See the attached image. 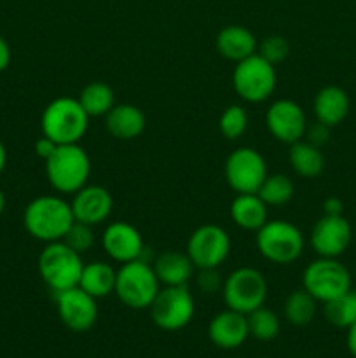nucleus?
Returning <instances> with one entry per match:
<instances>
[{
	"instance_id": "obj_19",
	"label": "nucleus",
	"mask_w": 356,
	"mask_h": 358,
	"mask_svg": "<svg viewBox=\"0 0 356 358\" xmlns=\"http://www.w3.org/2000/svg\"><path fill=\"white\" fill-rule=\"evenodd\" d=\"M152 268L161 285L181 287L187 285L188 280L192 278L195 266L192 264L187 252L166 250L154 259Z\"/></svg>"
},
{
	"instance_id": "obj_4",
	"label": "nucleus",
	"mask_w": 356,
	"mask_h": 358,
	"mask_svg": "<svg viewBox=\"0 0 356 358\" xmlns=\"http://www.w3.org/2000/svg\"><path fill=\"white\" fill-rule=\"evenodd\" d=\"M38 275L54 294L79 287L82 275V255L68 247L65 241L45 243L37 261Z\"/></svg>"
},
{
	"instance_id": "obj_7",
	"label": "nucleus",
	"mask_w": 356,
	"mask_h": 358,
	"mask_svg": "<svg viewBox=\"0 0 356 358\" xmlns=\"http://www.w3.org/2000/svg\"><path fill=\"white\" fill-rule=\"evenodd\" d=\"M267 280L255 268H237L223 280L222 296L225 306L237 313L248 315L264 306L267 299Z\"/></svg>"
},
{
	"instance_id": "obj_32",
	"label": "nucleus",
	"mask_w": 356,
	"mask_h": 358,
	"mask_svg": "<svg viewBox=\"0 0 356 358\" xmlns=\"http://www.w3.org/2000/svg\"><path fill=\"white\" fill-rule=\"evenodd\" d=\"M63 241H65L72 250H75L77 254H86V252H89L94 245L93 226L79 222V220H73V224L70 226V229L66 231Z\"/></svg>"
},
{
	"instance_id": "obj_27",
	"label": "nucleus",
	"mask_w": 356,
	"mask_h": 358,
	"mask_svg": "<svg viewBox=\"0 0 356 358\" xmlns=\"http://www.w3.org/2000/svg\"><path fill=\"white\" fill-rule=\"evenodd\" d=\"M316 304L318 301L302 287V289H297L288 294V297L285 299V306H283V313L292 325L306 327L316 315Z\"/></svg>"
},
{
	"instance_id": "obj_34",
	"label": "nucleus",
	"mask_w": 356,
	"mask_h": 358,
	"mask_svg": "<svg viewBox=\"0 0 356 358\" xmlns=\"http://www.w3.org/2000/svg\"><path fill=\"white\" fill-rule=\"evenodd\" d=\"M195 283H198L199 290L206 294H213L216 290L222 289L223 282L220 280L216 269H199V275L195 278Z\"/></svg>"
},
{
	"instance_id": "obj_25",
	"label": "nucleus",
	"mask_w": 356,
	"mask_h": 358,
	"mask_svg": "<svg viewBox=\"0 0 356 358\" xmlns=\"http://www.w3.org/2000/svg\"><path fill=\"white\" fill-rule=\"evenodd\" d=\"M288 159L293 171L304 178L318 177L325 168V157L321 154V149L309 143L307 140L306 142L299 140V142L290 145Z\"/></svg>"
},
{
	"instance_id": "obj_37",
	"label": "nucleus",
	"mask_w": 356,
	"mask_h": 358,
	"mask_svg": "<svg viewBox=\"0 0 356 358\" xmlns=\"http://www.w3.org/2000/svg\"><path fill=\"white\" fill-rule=\"evenodd\" d=\"M325 215H342V201L335 196L327 198L323 203Z\"/></svg>"
},
{
	"instance_id": "obj_22",
	"label": "nucleus",
	"mask_w": 356,
	"mask_h": 358,
	"mask_svg": "<svg viewBox=\"0 0 356 358\" xmlns=\"http://www.w3.org/2000/svg\"><path fill=\"white\" fill-rule=\"evenodd\" d=\"M349 96L342 87L327 86L318 91L314 98L313 110L318 122H323L328 128L341 124L349 114Z\"/></svg>"
},
{
	"instance_id": "obj_21",
	"label": "nucleus",
	"mask_w": 356,
	"mask_h": 358,
	"mask_svg": "<svg viewBox=\"0 0 356 358\" xmlns=\"http://www.w3.org/2000/svg\"><path fill=\"white\" fill-rule=\"evenodd\" d=\"M215 48L220 56L237 63L255 55L258 42L248 28L241 27V24H229L218 31L215 38Z\"/></svg>"
},
{
	"instance_id": "obj_17",
	"label": "nucleus",
	"mask_w": 356,
	"mask_h": 358,
	"mask_svg": "<svg viewBox=\"0 0 356 358\" xmlns=\"http://www.w3.org/2000/svg\"><path fill=\"white\" fill-rule=\"evenodd\" d=\"M73 219L89 226H100L110 217L114 208V199L108 189L101 185L86 184L73 194L72 203Z\"/></svg>"
},
{
	"instance_id": "obj_3",
	"label": "nucleus",
	"mask_w": 356,
	"mask_h": 358,
	"mask_svg": "<svg viewBox=\"0 0 356 358\" xmlns=\"http://www.w3.org/2000/svg\"><path fill=\"white\" fill-rule=\"evenodd\" d=\"M44 163L49 185L59 194L73 196L89 180L91 159L79 143L58 145Z\"/></svg>"
},
{
	"instance_id": "obj_6",
	"label": "nucleus",
	"mask_w": 356,
	"mask_h": 358,
	"mask_svg": "<svg viewBox=\"0 0 356 358\" xmlns=\"http://www.w3.org/2000/svg\"><path fill=\"white\" fill-rule=\"evenodd\" d=\"M258 254L272 264L295 262L304 252V234L286 220H267L255 234Z\"/></svg>"
},
{
	"instance_id": "obj_39",
	"label": "nucleus",
	"mask_w": 356,
	"mask_h": 358,
	"mask_svg": "<svg viewBox=\"0 0 356 358\" xmlns=\"http://www.w3.org/2000/svg\"><path fill=\"white\" fill-rule=\"evenodd\" d=\"M346 345H348L349 353L356 358V322L348 327V338H346Z\"/></svg>"
},
{
	"instance_id": "obj_40",
	"label": "nucleus",
	"mask_w": 356,
	"mask_h": 358,
	"mask_svg": "<svg viewBox=\"0 0 356 358\" xmlns=\"http://www.w3.org/2000/svg\"><path fill=\"white\" fill-rule=\"evenodd\" d=\"M6 164H7V150H6V145H3V142L0 140V175H2L3 170H6Z\"/></svg>"
},
{
	"instance_id": "obj_13",
	"label": "nucleus",
	"mask_w": 356,
	"mask_h": 358,
	"mask_svg": "<svg viewBox=\"0 0 356 358\" xmlns=\"http://www.w3.org/2000/svg\"><path fill=\"white\" fill-rule=\"evenodd\" d=\"M56 306L61 324L72 332H87L98 320V304L80 287L56 294Z\"/></svg>"
},
{
	"instance_id": "obj_18",
	"label": "nucleus",
	"mask_w": 356,
	"mask_h": 358,
	"mask_svg": "<svg viewBox=\"0 0 356 358\" xmlns=\"http://www.w3.org/2000/svg\"><path fill=\"white\" fill-rule=\"evenodd\" d=\"M250 336L246 315L229 310L220 311L212 318L208 325V338L216 348L236 350Z\"/></svg>"
},
{
	"instance_id": "obj_9",
	"label": "nucleus",
	"mask_w": 356,
	"mask_h": 358,
	"mask_svg": "<svg viewBox=\"0 0 356 358\" xmlns=\"http://www.w3.org/2000/svg\"><path fill=\"white\" fill-rule=\"evenodd\" d=\"M234 91L248 103L265 101L276 90V66L258 52L236 63L232 73Z\"/></svg>"
},
{
	"instance_id": "obj_41",
	"label": "nucleus",
	"mask_w": 356,
	"mask_h": 358,
	"mask_svg": "<svg viewBox=\"0 0 356 358\" xmlns=\"http://www.w3.org/2000/svg\"><path fill=\"white\" fill-rule=\"evenodd\" d=\"M3 210H6V196H3L2 189H0V215L3 213Z\"/></svg>"
},
{
	"instance_id": "obj_14",
	"label": "nucleus",
	"mask_w": 356,
	"mask_h": 358,
	"mask_svg": "<svg viewBox=\"0 0 356 358\" xmlns=\"http://www.w3.org/2000/svg\"><path fill=\"white\" fill-rule=\"evenodd\" d=\"M265 126L278 142L292 145L306 135V114L297 101L281 98L276 100L265 112Z\"/></svg>"
},
{
	"instance_id": "obj_5",
	"label": "nucleus",
	"mask_w": 356,
	"mask_h": 358,
	"mask_svg": "<svg viewBox=\"0 0 356 358\" xmlns=\"http://www.w3.org/2000/svg\"><path fill=\"white\" fill-rule=\"evenodd\" d=\"M161 290L152 264L143 259L121 264L115 275L114 294L131 310H149Z\"/></svg>"
},
{
	"instance_id": "obj_33",
	"label": "nucleus",
	"mask_w": 356,
	"mask_h": 358,
	"mask_svg": "<svg viewBox=\"0 0 356 358\" xmlns=\"http://www.w3.org/2000/svg\"><path fill=\"white\" fill-rule=\"evenodd\" d=\"M257 52L264 59H267L271 65H279L285 62L290 55V44L281 35H269L258 44Z\"/></svg>"
},
{
	"instance_id": "obj_26",
	"label": "nucleus",
	"mask_w": 356,
	"mask_h": 358,
	"mask_svg": "<svg viewBox=\"0 0 356 358\" xmlns=\"http://www.w3.org/2000/svg\"><path fill=\"white\" fill-rule=\"evenodd\" d=\"M77 100L80 101L89 117H101V115H107L115 105V94L108 84L94 80L82 87Z\"/></svg>"
},
{
	"instance_id": "obj_24",
	"label": "nucleus",
	"mask_w": 356,
	"mask_h": 358,
	"mask_svg": "<svg viewBox=\"0 0 356 358\" xmlns=\"http://www.w3.org/2000/svg\"><path fill=\"white\" fill-rule=\"evenodd\" d=\"M115 275H117V271L110 264H107V262H89V264H84L79 287L84 292L93 296L94 299H101V297L114 294Z\"/></svg>"
},
{
	"instance_id": "obj_38",
	"label": "nucleus",
	"mask_w": 356,
	"mask_h": 358,
	"mask_svg": "<svg viewBox=\"0 0 356 358\" xmlns=\"http://www.w3.org/2000/svg\"><path fill=\"white\" fill-rule=\"evenodd\" d=\"M10 63V48L9 44H7L6 38L0 35V72H3V70L9 66Z\"/></svg>"
},
{
	"instance_id": "obj_2",
	"label": "nucleus",
	"mask_w": 356,
	"mask_h": 358,
	"mask_svg": "<svg viewBox=\"0 0 356 358\" xmlns=\"http://www.w3.org/2000/svg\"><path fill=\"white\" fill-rule=\"evenodd\" d=\"M89 126V115L77 98L59 96L45 105L40 117L42 135L58 145L79 143Z\"/></svg>"
},
{
	"instance_id": "obj_15",
	"label": "nucleus",
	"mask_w": 356,
	"mask_h": 358,
	"mask_svg": "<svg viewBox=\"0 0 356 358\" xmlns=\"http://www.w3.org/2000/svg\"><path fill=\"white\" fill-rule=\"evenodd\" d=\"M353 231L344 215H323L311 231V247L320 257L337 259L348 250Z\"/></svg>"
},
{
	"instance_id": "obj_12",
	"label": "nucleus",
	"mask_w": 356,
	"mask_h": 358,
	"mask_svg": "<svg viewBox=\"0 0 356 358\" xmlns=\"http://www.w3.org/2000/svg\"><path fill=\"white\" fill-rule=\"evenodd\" d=\"M267 175L264 156L251 147L232 150L225 161V180L237 194L258 192Z\"/></svg>"
},
{
	"instance_id": "obj_11",
	"label": "nucleus",
	"mask_w": 356,
	"mask_h": 358,
	"mask_svg": "<svg viewBox=\"0 0 356 358\" xmlns=\"http://www.w3.org/2000/svg\"><path fill=\"white\" fill-rule=\"evenodd\" d=\"M185 252L198 269H218L230 254V236L216 224H205L192 231Z\"/></svg>"
},
{
	"instance_id": "obj_23",
	"label": "nucleus",
	"mask_w": 356,
	"mask_h": 358,
	"mask_svg": "<svg viewBox=\"0 0 356 358\" xmlns=\"http://www.w3.org/2000/svg\"><path fill=\"white\" fill-rule=\"evenodd\" d=\"M267 208L257 192L253 194H237L230 203V219L237 227L257 233L267 222Z\"/></svg>"
},
{
	"instance_id": "obj_35",
	"label": "nucleus",
	"mask_w": 356,
	"mask_h": 358,
	"mask_svg": "<svg viewBox=\"0 0 356 358\" xmlns=\"http://www.w3.org/2000/svg\"><path fill=\"white\" fill-rule=\"evenodd\" d=\"M304 136H307V142L321 149V145H325L328 138H330V128L323 124V122H316V124L306 129V135Z\"/></svg>"
},
{
	"instance_id": "obj_28",
	"label": "nucleus",
	"mask_w": 356,
	"mask_h": 358,
	"mask_svg": "<svg viewBox=\"0 0 356 358\" xmlns=\"http://www.w3.org/2000/svg\"><path fill=\"white\" fill-rule=\"evenodd\" d=\"M323 315L328 324L339 329L351 327L356 322V290H348L346 294L339 296L323 304Z\"/></svg>"
},
{
	"instance_id": "obj_30",
	"label": "nucleus",
	"mask_w": 356,
	"mask_h": 358,
	"mask_svg": "<svg viewBox=\"0 0 356 358\" xmlns=\"http://www.w3.org/2000/svg\"><path fill=\"white\" fill-rule=\"evenodd\" d=\"M248 320V331H250L251 338H255L257 341L269 343L272 339L278 338L279 334V318L269 308L260 306L257 310H253L251 313L246 315Z\"/></svg>"
},
{
	"instance_id": "obj_16",
	"label": "nucleus",
	"mask_w": 356,
	"mask_h": 358,
	"mask_svg": "<svg viewBox=\"0 0 356 358\" xmlns=\"http://www.w3.org/2000/svg\"><path fill=\"white\" fill-rule=\"evenodd\" d=\"M101 247L112 261L121 262V264L142 259L147 248L140 231L122 220L112 222L105 227L101 234Z\"/></svg>"
},
{
	"instance_id": "obj_10",
	"label": "nucleus",
	"mask_w": 356,
	"mask_h": 358,
	"mask_svg": "<svg viewBox=\"0 0 356 358\" xmlns=\"http://www.w3.org/2000/svg\"><path fill=\"white\" fill-rule=\"evenodd\" d=\"M149 310L150 318L157 327L175 332L191 324L195 313V304L187 285L163 287Z\"/></svg>"
},
{
	"instance_id": "obj_29",
	"label": "nucleus",
	"mask_w": 356,
	"mask_h": 358,
	"mask_svg": "<svg viewBox=\"0 0 356 358\" xmlns=\"http://www.w3.org/2000/svg\"><path fill=\"white\" fill-rule=\"evenodd\" d=\"M293 192H295V185L290 180L288 175L274 173L265 177L257 194L267 206H283L293 198Z\"/></svg>"
},
{
	"instance_id": "obj_20",
	"label": "nucleus",
	"mask_w": 356,
	"mask_h": 358,
	"mask_svg": "<svg viewBox=\"0 0 356 358\" xmlns=\"http://www.w3.org/2000/svg\"><path fill=\"white\" fill-rule=\"evenodd\" d=\"M108 133L117 140H135L145 131L147 119L142 108L131 103H119L105 115Z\"/></svg>"
},
{
	"instance_id": "obj_1",
	"label": "nucleus",
	"mask_w": 356,
	"mask_h": 358,
	"mask_svg": "<svg viewBox=\"0 0 356 358\" xmlns=\"http://www.w3.org/2000/svg\"><path fill=\"white\" fill-rule=\"evenodd\" d=\"M73 220L75 219L70 203L54 194L31 199L23 212V226L27 233L44 243L61 241Z\"/></svg>"
},
{
	"instance_id": "obj_8",
	"label": "nucleus",
	"mask_w": 356,
	"mask_h": 358,
	"mask_svg": "<svg viewBox=\"0 0 356 358\" xmlns=\"http://www.w3.org/2000/svg\"><path fill=\"white\" fill-rule=\"evenodd\" d=\"M302 285L318 303H328L351 290V273L339 259L320 257L302 273Z\"/></svg>"
},
{
	"instance_id": "obj_36",
	"label": "nucleus",
	"mask_w": 356,
	"mask_h": 358,
	"mask_svg": "<svg viewBox=\"0 0 356 358\" xmlns=\"http://www.w3.org/2000/svg\"><path fill=\"white\" fill-rule=\"evenodd\" d=\"M56 147H58V143L52 142L51 138H47V136L42 135L40 138L35 142V154H37L38 157H42V159H49V157L52 156V152L56 150Z\"/></svg>"
},
{
	"instance_id": "obj_31",
	"label": "nucleus",
	"mask_w": 356,
	"mask_h": 358,
	"mask_svg": "<svg viewBox=\"0 0 356 358\" xmlns=\"http://www.w3.org/2000/svg\"><path fill=\"white\" fill-rule=\"evenodd\" d=\"M218 128L227 140L241 138L248 128L246 110L241 105H229L220 115Z\"/></svg>"
}]
</instances>
